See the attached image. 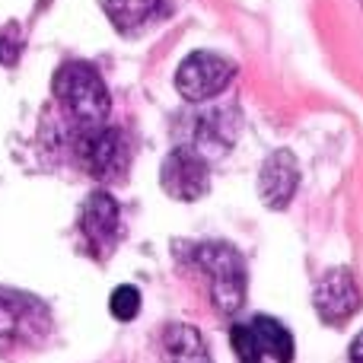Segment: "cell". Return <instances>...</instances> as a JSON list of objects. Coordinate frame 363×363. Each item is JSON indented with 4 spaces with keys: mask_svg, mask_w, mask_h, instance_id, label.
<instances>
[{
    "mask_svg": "<svg viewBox=\"0 0 363 363\" xmlns=\"http://www.w3.org/2000/svg\"><path fill=\"white\" fill-rule=\"evenodd\" d=\"M191 262L211 281V300L217 303L220 313H236L245 303V258L236 245L211 239V242H194L191 245Z\"/></svg>",
    "mask_w": 363,
    "mask_h": 363,
    "instance_id": "3957f363",
    "label": "cell"
},
{
    "mask_svg": "<svg viewBox=\"0 0 363 363\" xmlns=\"http://www.w3.org/2000/svg\"><path fill=\"white\" fill-rule=\"evenodd\" d=\"M163 363H211L207 341L194 325L176 322L163 335Z\"/></svg>",
    "mask_w": 363,
    "mask_h": 363,
    "instance_id": "7c38bea8",
    "label": "cell"
},
{
    "mask_svg": "<svg viewBox=\"0 0 363 363\" xmlns=\"http://www.w3.org/2000/svg\"><path fill=\"white\" fill-rule=\"evenodd\" d=\"M77 150H80L83 166L96 179H118L128 169V144L118 128L99 125L89 128V131H80Z\"/></svg>",
    "mask_w": 363,
    "mask_h": 363,
    "instance_id": "ba28073f",
    "label": "cell"
},
{
    "mask_svg": "<svg viewBox=\"0 0 363 363\" xmlns=\"http://www.w3.org/2000/svg\"><path fill=\"white\" fill-rule=\"evenodd\" d=\"M236 77V64L213 51H194L176 70V89L188 102H207L217 99Z\"/></svg>",
    "mask_w": 363,
    "mask_h": 363,
    "instance_id": "5b68a950",
    "label": "cell"
},
{
    "mask_svg": "<svg viewBox=\"0 0 363 363\" xmlns=\"http://www.w3.org/2000/svg\"><path fill=\"white\" fill-rule=\"evenodd\" d=\"M296 185H300V166L290 150H274L258 169V194L271 211H284L294 201Z\"/></svg>",
    "mask_w": 363,
    "mask_h": 363,
    "instance_id": "30bf717a",
    "label": "cell"
},
{
    "mask_svg": "<svg viewBox=\"0 0 363 363\" xmlns=\"http://www.w3.org/2000/svg\"><path fill=\"white\" fill-rule=\"evenodd\" d=\"M55 328L48 303L26 290L0 287V357L38 347Z\"/></svg>",
    "mask_w": 363,
    "mask_h": 363,
    "instance_id": "7a4b0ae2",
    "label": "cell"
},
{
    "mask_svg": "<svg viewBox=\"0 0 363 363\" xmlns=\"http://www.w3.org/2000/svg\"><path fill=\"white\" fill-rule=\"evenodd\" d=\"M121 230L118 201L108 191H93L80 207V236L89 255H108Z\"/></svg>",
    "mask_w": 363,
    "mask_h": 363,
    "instance_id": "9c48e42d",
    "label": "cell"
},
{
    "mask_svg": "<svg viewBox=\"0 0 363 363\" xmlns=\"http://www.w3.org/2000/svg\"><path fill=\"white\" fill-rule=\"evenodd\" d=\"M108 309L118 322H131L138 319L140 313V290L131 287V284H121V287L112 290V300H108Z\"/></svg>",
    "mask_w": 363,
    "mask_h": 363,
    "instance_id": "4fadbf2b",
    "label": "cell"
},
{
    "mask_svg": "<svg viewBox=\"0 0 363 363\" xmlns=\"http://www.w3.org/2000/svg\"><path fill=\"white\" fill-rule=\"evenodd\" d=\"M106 16L121 35H140L153 23L169 16V0H106Z\"/></svg>",
    "mask_w": 363,
    "mask_h": 363,
    "instance_id": "8fae6325",
    "label": "cell"
},
{
    "mask_svg": "<svg viewBox=\"0 0 363 363\" xmlns=\"http://www.w3.org/2000/svg\"><path fill=\"white\" fill-rule=\"evenodd\" d=\"M51 89H55V99L61 102L64 115L70 118V125L77 131H89V128L106 125L112 99H108V89L93 64L86 61L61 64Z\"/></svg>",
    "mask_w": 363,
    "mask_h": 363,
    "instance_id": "6da1fadb",
    "label": "cell"
},
{
    "mask_svg": "<svg viewBox=\"0 0 363 363\" xmlns=\"http://www.w3.org/2000/svg\"><path fill=\"white\" fill-rule=\"evenodd\" d=\"M160 182H163V191L176 201H198L207 194L211 188V166L207 157L198 153L194 147H176L169 157L163 160V169H160Z\"/></svg>",
    "mask_w": 363,
    "mask_h": 363,
    "instance_id": "52a82bcc",
    "label": "cell"
},
{
    "mask_svg": "<svg viewBox=\"0 0 363 363\" xmlns=\"http://www.w3.org/2000/svg\"><path fill=\"white\" fill-rule=\"evenodd\" d=\"M230 341L239 363H294V335L271 315H255L249 325H233Z\"/></svg>",
    "mask_w": 363,
    "mask_h": 363,
    "instance_id": "277c9868",
    "label": "cell"
},
{
    "mask_svg": "<svg viewBox=\"0 0 363 363\" xmlns=\"http://www.w3.org/2000/svg\"><path fill=\"white\" fill-rule=\"evenodd\" d=\"M351 363H363V332L354 338V345H351Z\"/></svg>",
    "mask_w": 363,
    "mask_h": 363,
    "instance_id": "5bb4252c",
    "label": "cell"
},
{
    "mask_svg": "<svg viewBox=\"0 0 363 363\" xmlns=\"http://www.w3.org/2000/svg\"><path fill=\"white\" fill-rule=\"evenodd\" d=\"M313 306L325 325H345L363 306V294L354 281V274L347 268H332L319 277V284L313 287Z\"/></svg>",
    "mask_w": 363,
    "mask_h": 363,
    "instance_id": "8992f818",
    "label": "cell"
}]
</instances>
